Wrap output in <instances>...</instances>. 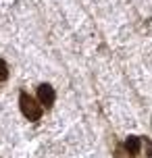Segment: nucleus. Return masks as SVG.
<instances>
[{"label":"nucleus","mask_w":152,"mask_h":158,"mask_svg":"<svg viewBox=\"0 0 152 158\" xmlns=\"http://www.w3.org/2000/svg\"><path fill=\"white\" fill-rule=\"evenodd\" d=\"M19 106H21V112L25 114V118L29 121H40L42 118V104H38L29 94H21L19 96Z\"/></svg>","instance_id":"obj_1"},{"label":"nucleus","mask_w":152,"mask_h":158,"mask_svg":"<svg viewBox=\"0 0 152 158\" xmlns=\"http://www.w3.org/2000/svg\"><path fill=\"white\" fill-rule=\"evenodd\" d=\"M38 98H40V104L42 106H52L54 104V98H56V94H54V87L52 85H48V83H42L40 87H38Z\"/></svg>","instance_id":"obj_2"},{"label":"nucleus","mask_w":152,"mask_h":158,"mask_svg":"<svg viewBox=\"0 0 152 158\" xmlns=\"http://www.w3.org/2000/svg\"><path fill=\"white\" fill-rule=\"evenodd\" d=\"M140 146H142L140 137H137V135H129L127 142H125V150H127L129 154H137V152H140Z\"/></svg>","instance_id":"obj_3"},{"label":"nucleus","mask_w":152,"mask_h":158,"mask_svg":"<svg viewBox=\"0 0 152 158\" xmlns=\"http://www.w3.org/2000/svg\"><path fill=\"white\" fill-rule=\"evenodd\" d=\"M115 158H133V154H129L125 150V146H117V150H115Z\"/></svg>","instance_id":"obj_4"},{"label":"nucleus","mask_w":152,"mask_h":158,"mask_svg":"<svg viewBox=\"0 0 152 158\" xmlns=\"http://www.w3.org/2000/svg\"><path fill=\"white\" fill-rule=\"evenodd\" d=\"M6 77H8V67H6V63L0 58V81H6Z\"/></svg>","instance_id":"obj_5"},{"label":"nucleus","mask_w":152,"mask_h":158,"mask_svg":"<svg viewBox=\"0 0 152 158\" xmlns=\"http://www.w3.org/2000/svg\"><path fill=\"white\" fill-rule=\"evenodd\" d=\"M146 150H148V156H152V143L148 137H146Z\"/></svg>","instance_id":"obj_6"}]
</instances>
